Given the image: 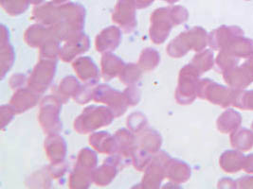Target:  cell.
Wrapping results in <instances>:
<instances>
[{"label":"cell","mask_w":253,"mask_h":189,"mask_svg":"<svg viewBox=\"0 0 253 189\" xmlns=\"http://www.w3.org/2000/svg\"><path fill=\"white\" fill-rule=\"evenodd\" d=\"M93 183V170L76 166L70 172L69 188L72 189H88Z\"/></svg>","instance_id":"24"},{"label":"cell","mask_w":253,"mask_h":189,"mask_svg":"<svg viewBox=\"0 0 253 189\" xmlns=\"http://www.w3.org/2000/svg\"><path fill=\"white\" fill-rule=\"evenodd\" d=\"M10 42V32L8 28L5 25H1V38L0 43Z\"/></svg>","instance_id":"40"},{"label":"cell","mask_w":253,"mask_h":189,"mask_svg":"<svg viewBox=\"0 0 253 189\" xmlns=\"http://www.w3.org/2000/svg\"><path fill=\"white\" fill-rule=\"evenodd\" d=\"M163 1H165V2H167L168 4H173V3H175V2H177L178 0H163Z\"/></svg>","instance_id":"44"},{"label":"cell","mask_w":253,"mask_h":189,"mask_svg":"<svg viewBox=\"0 0 253 189\" xmlns=\"http://www.w3.org/2000/svg\"><path fill=\"white\" fill-rule=\"evenodd\" d=\"M155 0H136L138 9H146Z\"/></svg>","instance_id":"41"},{"label":"cell","mask_w":253,"mask_h":189,"mask_svg":"<svg viewBox=\"0 0 253 189\" xmlns=\"http://www.w3.org/2000/svg\"><path fill=\"white\" fill-rule=\"evenodd\" d=\"M51 1L56 3V4H65V3L69 2V0H51Z\"/></svg>","instance_id":"43"},{"label":"cell","mask_w":253,"mask_h":189,"mask_svg":"<svg viewBox=\"0 0 253 189\" xmlns=\"http://www.w3.org/2000/svg\"><path fill=\"white\" fill-rule=\"evenodd\" d=\"M28 83V79L23 74H16L13 75L10 79V86L13 90H17L21 87H24L25 83Z\"/></svg>","instance_id":"39"},{"label":"cell","mask_w":253,"mask_h":189,"mask_svg":"<svg viewBox=\"0 0 253 189\" xmlns=\"http://www.w3.org/2000/svg\"><path fill=\"white\" fill-rule=\"evenodd\" d=\"M0 114H1V129L4 130L5 127H7L11 123V121L16 114L10 104L1 105Z\"/></svg>","instance_id":"37"},{"label":"cell","mask_w":253,"mask_h":189,"mask_svg":"<svg viewBox=\"0 0 253 189\" xmlns=\"http://www.w3.org/2000/svg\"><path fill=\"white\" fill-rule=\"evenodd\" d=\"M162 142L163 139L161 133L148 127L136 134V148L151 155H155L161 151Z\"/></svg>","instance_id":"18"},{"label":"cell","mask_w":253,"mask_h":189,"mask_svg":"<svg viewBox=\"0 0 253 189\" xmlns=\"http://www.w3.org/2000/svg\"><path fill=\"white\" fill-rule=\"evenodd\" d=\"M90 47V39L85 33L72 37L61 47L59 58L65 63H71L88 51Z\"/></svg>","instance_id":"12"},{"label":"cell","mask_w":253,"mask_h":189,"mask_svg":"<svg viewBox=\"0 0 253 189\" xmlns=\"http://www.w3.org/2000/svg\"><path fill=\"white\" fill-rule=\"evenodd\" d=\"M212 54L210 51H205L199 55H196L192 61V64L195 65L200 73L209 70L212 66Z\"/></svg>","instance_id":"34"},{"label":"cell","mask_w":253,"mask_h":189,"mask_svg":"<svg viewBox=\"0 0 253 189\" xmlns=\"http://www.w3.org/2000/svg\"><path fill=\"white\" fill-rule=\"evenodd\" d=\"M142 69L139 67L138 63H127L122 71L121 75L119 76V79L121 83L126 85H134L138 83L142 76Z\"/></svg>","instance_id":"29"},{"label":"cell","mask_w":253,"mask_h":189,"mask_svg":"<svg viewBox=\"0 0 253 189\" xmlns=\"http://www.w3.org/2000/svg\"><path fill=\"white\" fill-rule=\"evenodd\" d=\"M124 94L126 95L129 107L136 106L138 104L140 100V91L135 84L128 85V87L124 91Z\"/></svg>","instance_id":"36"},{"label":"cell","mask_w":253,"mask_h":189,"mask_svg":"<svg viewBox=\"0 0 253 189\" xmlns=\"http://www.w3.org/2000/svg\"><path fill=\"white\" fill-rule=\"evenodd\" d=\"M89 145L97 153L114 155L118 152V143L114 134L107 131H94L89 136Z\"/></svg>","instance_id":"19"},{"label":"cell","mask_w":253,"mask_h":189,"mask_svg":"<svg viewBox=\"0 0 253 189\" xmlns=\"http://www.w3.org/2000/svg\"><path fill=\"white\" fill-rule=\"evenodd\" d=\"M85 15L84 7L79 3L56 4L51 1L36 6L32 19L50 28L60 41L66 42L84 32Z\"/></svg>","instance_id":"1"},{"label":"cell","mask_w":253,"mask_h":189,"mask_svg":"<svg viewBox=\"0 0 253 189\" xmlns=\"http://www.w3.org/2000/svg\"><path fill=\"white\" fill-rule=\"evenodd\" d=\"M93 100L109 107L114 113L116 118L124 116L129 107L124 92L122 93L121 91L113 89L107 84L97 85L94 91Z\"/></svg>","instance_id":"8"},{"label":"cell","mask_w":253,"mask_h":189,"mask_svg":"<svg viewBox=\"0 0 253 189\" xmlns=\"http://www.w3.org/2000/svg\"><path fill=\"white\" fill-rule=\"evenodd\" d=\"M200 72L192 63L185 65L179 72L178 83L175 90V100L179 104L192 103L198 90V77Z\"/></svg>","instance_id":"5"},{"label":"cell","mask_w":253,"mask_h":189,"mask_svg":"<svg viewBox=\"0 0 253 189\" xmlns=\"http://www.w3.org/2000/svg\"><path fill=\"white\" fill-rule=\"evenodd\" d=\"M68 168H69V166L66 164V162L55 164V165L50 164L47 168V173L50 175V177H52L53 179H59L65 175Z\"/></svg>","instance_id":"38"},{"label":"cell","mask_w":253,"mask_h":189,"mask_svg":"<svg viewBox=\"0 0 253 189\" xmlns=\"http://www.w3.org/2000/svg\"><path fill=\"white\" fill-rule=\"evenodd\" d=\"M57 72V61L39 59L35 64L27 85L38 94H44L53 83Z\"/></svg>","instance_id":"6"},{"label":"cell","mask_w":253,"mask_h":189,"mask_svg":"<svg viewBox=\"0 0 253 189\" xmlns=\"http://www.w3.org/2000/svg\"><path fill=\"white\" fill-rule=\"evenodd\" d=\"M44 147L50 164L55 165L65 162L68 154V145L65 138L59 133L47 134Z\"/></svg>","instance_id":"15"},{"label":"cell","mask_w":253,"mask_h":189,"mask_svg":"<svg viewBox=\"0 0 253 189\" xmlns=\"http://www.w3.org/2000/svg\"><path fill=\"white\" fill-rule=\"evenodd\" d=\"M81 85L79 80L74 76L65 77L58 85L56 89V94L58 97L66 103L70 98H74L75 95L79 93Z\"/></svg>","instance_id":"23"},{"label":"cell","mask_w":253,"mask_h":189,"mask_svg":"<svg viewBox=\"0 0 253 189\" xmlns=\"http://www.w3.org/2000/svg\"><path fill=\"white\" fill-rule=\"evenodd\" d=\"M126 63L112 52L104 53L101 60L102 75L105 81L119 77L126 66Z\"/></svg>","instance_id":"21"},{"label":"cell","mask_w":253,"mask_h":189,"mask_svg":"<svg viewBox=\"0 0 253 189\" xmlns=\"http://www.w3.org/2000/svg\"><path fill=\"white\" fill-rule=\"evenodd\" d=\"M1 7L11 16H18L29 9V0H0Z\"/></svg>","instance_id":"30"},{"label":"cell","mask_w":253,"mask_h":189,"mask_svg":"<svg viewBox=\"0 0 253 189\" xmlns=\"http://www.w3.org/2000/svg\"><path fill=\"white\" fill-rule=\"evenodd\" d=\"M136 0H118L112 21L126 33H132L138 26Z\"/></svg>","instance_id":"10"},{"label":"cell","mask_w":253,"mask_h":189,"mask_svg":"<svg viewBox=\"0 0 253 189\" xmlns=\"http://www.w3.org/2000/svg\"><path fill=\"white\" fill-rule=\"evenodd\" d=\"M123 32L119 27L109 26L104 29L95 38V48L100 53L113 52L120 47Z\"/></svg>","instance_id":"13"},{"label":"cell","mask_w":253,"mask_h":189,"mask_svg":"<svg viewBox=\"0 0 253 189\" xmlns=\"http://www.w3.org/2000/svg\"><path fill=\"white\" fill-rule=\"evenodd\" d=\"M44 1H45V0H29L30 4H33V5H35V6H38V5H40V4H43Z\"/></svg>","instance_id":"42"},{"label":"cell","mask_w":253,"mask_h":189,"mask_svg":"<svg viewBox=\"0 0 253 189\" xmlns=\"http://www.w3.org/2000/svg\"><path fill=\"white\" fill-rule=\"evenodd\" d=\"M173 27L169 7H162L155 10L150 20L149 36L151 41L156 45L163 44L170 35Z\"/></svg>","instance_id":"9"},{"label":"cell","mask_w":253,"mask_h":189,"mask_svg":"<svg viewBox=\"0 0 253 189\" xmlns=\"http://www.w3.org/2000/svg\"><path fill=\"white\" fill-rule=\"evenodd\" d=\"M123 166V161L117 155H109L102 165L93 170V183L101 188L109 186L117 177L119 168Z\"/></svg>","instance_id":"11"},{"label":"cell","mask_w":253,"mask_h":189,"mask_svg":"<svg viewBox=\"0 0 253 189\" xmlns=\"http://www.w3.org/2000/svg\"><path fill=\"white\" fill-rule=\"evenodd\" d=\"M53 36L56 37L50 28L42 24L35 23L26 30L24 33V41L29 47L39 48L44 42Z\"/></svg>","instance_id":"20"},{"label":"cell","mask_w":253,"mask_h":189,"mask_svg":"<svg viewBox=\"0 0 253 189\" xmlns=\"http://www.w3.org/2000/svg\"><path fill=\"white\" fill-rule=\"evenodd\" d=\"M161 63V54L155 49L147 47L144 48L138 58V64L143 72L155 70Z\"/></svg>","instance_id":"25"},{"label":"cell","mask_w":253,"mask_h":189,"mask_svg":"<svg viewBox=\"0 0 253 189\" xmlns=\"http://www.w3.org/2000/svg\"><path fill=\"white\" fill-rule=\"evenodd\" d=\"M126 124L128 129L133 131L135 134H137L139 131L148 127V120L142 113L137 112L131 114L128 117Z\"/></svg>","instance_id":"31"},{"label":"cell","mask_w":253,"mask_h":189,"mask_svg":"<svg viewBox=\"0 0 253 189\" xmlns=\"http://www.w3.org/2000/svg\"><path fill=\"white\" fill-rule=\"evenodd\" d=\"M72 67L83 83H99L100 71L90 57L80 56L72 62Z\"/></svg>","instance_id":"16"},{"label":"cell","mask_w":253,"mask_h":189,"mask_svg":"<svg viewBox=\"0 0 253 189\" xmlns=\"http://www.w3.org/2000/svg\"><path fill=\"white\" fill-rule=\"evenodd\" d=\"M61 42L57 37L53 36L44 42L39 47V59L55 60L57 61L61 51Z\"/></svg>","instance_id":"27"},{"label":"cell","mask_w":253,"mask_h":189,"mask_svg":"<svg viewBox=\"0 0 253 189\" xmlns=\"http://www.w3.org/2000/svg\"><path fill=\"white\" fill-rule=\"evenodd\" d=\"M170 8V15L173 21V27H177L185 21L188 18V13L184 8L180 6H174V7H169Z\"/></svg>","instance_id":"35"},{"label":"cell","mask_w":253,"mask_h":189,"mask_svg":"<svg viewBox=\"0 0 253 189\" xmlns=\"http://www.w3.org/2000/svg\"><path fill=\"white\" fill-rule=\"evenodd\" d=\"M118 143L117 155L123 163H127L128 160H132V154L136 148V135L129 129H120L114 133Z\"/></svg>","instance_id":"17"},{"label":"cell","mask_w":253,"mask_h":189,"mask_svg":"<svg viewBox=\"0 0 253 189\" xmlns=\"http://www.w3.org/2000/svg\"><path fill=\"white\" fill-rule=\"evenodd\" d=\"M63 103L64 102L56 94L46 95L41 100L38 122L46 135L59 133L63 129V124L60 118Z\"/></svg>","instance_id":"4"},{"label":"cell","mask_w":253,"mask_h":189,"mask_svg":"<svg viewBox=\"0 0 253 189\" xmlns=\"http://www.w3.org/2000/svg\"><path fill=\"white\" fill-rule=\"evenodd\" d=\"M15 61V52L10 42L0 43V62L1 80H4L7 73L12 69Z\"/></svg>","instance_id":"26"},{"label":"cell","mask_w":253,"mask_h":189,"mask_svg":"<svg viewBox=\"0 0 253 189\" xmlns=\"http://www.w3.org/2000/svg\"><path fill=\"white\" fill-rule=\"evenodd\" d=\"M207 45V33L199 27L181 32L166 47L167 54L172 58H181L190 50L200 51Z\"/></svg>","instance_id":"3"},{"label":"cell","mask_w":253,"mask_h":189,"mask_svg":"<svg viewBox=\"0 0 253 189\" xmlns=\"http://www.w3.org/2000/svg\"><path fill=\"white\" fill-rule=\"evenodd\" d=\"M115 118L114 113L109 107L89 105L84 108L80 116L74 120L73 127L80 134L92 133L109 126Z\"/></svg>","instance_id":"2"},{"label":"cell","mask_w":253,"mask_h":189,"mask_svg":"<svg viewBox=\"0 0 253 189\" xmlns=\"http://www.w3.org/2000/svg\"><path fill=\"white\" fill-rule=\"evenodd\" d=\"M75 165L85 169L94 170L98 166L97 152L94 149H90V148L82 149L78 154Z\"/></svg>","instance_id":"28"},{"label":"cell","mask_w":253,"mask_h":189,"mask_svg":"<svg viewBox=\"0 0 253 189\" xmlns=\"http://www.w3.org/2000/svg\"><path fill=\"white\" fill-rule=\"evenodd\" d=\"M153 156L154 155H151L140 149L135 148L134 153L132 154L131 162L138 171H144L147 165H149Z\"/></svg>","instance_id":"32"},{"label":"cell","mask_w":253,"mask_h":189,"mask_svg":"<svg viewBox=\"0 0 253 189\" xmlns=\"http://www.w3.org/2000/svg\"><path fill=\"white\" fill-rule=\"evenodd\" d=\"M173 158L166 152L160 151L155 154L149 165L144 170L141 181L143 189H160L162 181L166 178V168Z\"/></svg>","instance_id":"7"},{"label":"cell","mask_w":253,"mask_h":189,"mask_svg":"<svg viewBox=\"0 0 253 189\" xmlns=\"http://www.w3.org/2000/svg\"><path fill=\"white\" fill-rule=\"evenodd\" d=\"M191 177V168L185 162L172 159L166 168V178L173 184H183Z\"/></svg>","instance_id":"22"},{"label":"cell","mask_w":253,"mask_h":189,"mask_svg":"<svg viewBox=\"0 0 253 189\" xmlns=\"http://www.w3.org/2000/svg\"><path fill=\"white\" fill-rule=\"evenodd\" d=\"M40 95L29 86L21 87L15 90L9 104L16 115H20L36 106L40 102Z\"/></svg>","instance_id":"14"},{"label":"cell","mask_w":253,"mask_h":189,"mask_svg":"<svg viewBox=\"0 0 253 189\" xmlns=\"http://www.w3.org/2000/svg\"><path fill=\"white\" fill-rule=\"evenodd\" d=\"M98 83H86L84 85L81 87L79 93L75 95L73 98L78 104L84 105L88 102H90L93 99L94 95V91L95 88L97 87Z\"/></svg>","instance_id":"33"}]
</instances>
